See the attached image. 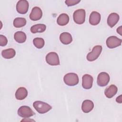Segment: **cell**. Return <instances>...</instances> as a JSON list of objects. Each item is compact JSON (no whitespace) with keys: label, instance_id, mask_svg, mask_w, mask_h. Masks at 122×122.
I'll return each instance as SVG.
<instances>
[{"label":"cell","instance_id":"6","mask_svg":"<svg viewBox=\"0 0 122 122\" xmlns=\"http://www.w3.org/2000/svg\"><path fill=\"white\" fill-rule=\"evenodd\" d=\"M18 114L21 117L27 118L32 116L35 114V113L30 107L22 106L18 109Z\"/></svg>","mask_w":122,"mask_h":122},{"label":"cell","instance_id":"8","mask_svg":"<svg viewBox=\"0 0 122 122\" xmlns=\"http://www.w3.org/2000/svg\"><path fill=\"white\" fill-rule=\"evenodd\" d=\"M110 79V76L107 72H102L98 75L97 83L99 86L104 87L108 84Z\"/></svg>","mask_w":122,"mask_h":122},{"label":"cell","instance_id":"24","mask_svg":"<svg viewBox=\"0 0 122 122\" xmlns=\"http://www.w3.org/2000/svg\"><path fill=\"white\" fill-rule=\"evenodd\" d=\"M80 1V0H66L65 2L68 6H71L77 4Z\"/></svg>","mask_w":122,"mask_h":122},{"label":"cell","instance_id":"19","mask_svg":"<svg viewBox=\"0 0 122 122\" xmlns=\"http://www.w3.org/2000/svg\"><path fill=\"white\" fill-rule=\"evenodd\" d=\"M16 54V51L15 50L12 48H9L6 50H4L1 51L2 56L7 59H10L13 58Z\"/></svg>","mask_w":122,"mask_h":122},{"label":"cell","instance_id":"2","mask_svg":"<svg viewBox=\"0 0 122 122\" xmlns=\"http://www.w3.org/2000/svg\"><path fill=\"white\" fill-rule=\"evenodd\" d=\"M63 81L66 85L73 86L78 83L79 77L78 75L75 73H68L64 75Z\"/></svg>","mask_w":122,"mask_h":122},{"label":"cell","instance_id":"7","mask_svg":"<svg viewBox=\"0 0 122 122\" xmlns=\"http://www.w3.org/2000/svg\"><path fill=\"white\" fill-rule=\"evenodd\" d=\"M122 44V40L115 36L109 37L106 40V45L110 49L115 48L120 46Z\"/></svg>","mask_w":122,"mask_h":122},{"label":"cell","instance_id":"22","mask_svg":"<svg viewBox=\"0 0 122 122\" xmlns=\"http://www.w3.org/2000/svg\"><path fill=\"white\" fill-rule=\"evenodd\" d=\"M13 25L16 28H21L24 26L26 24V20L24 18L18 17L13 20Z\"/></svg>","mask_w":122,"mask_h":122},{"label":"cell","instance_id":"20","mask_svg":"<svg viewBox=\"0 0 122 122\" xmlns=\"http://www.w3.org/2000/svg\"><path fill=\"white\" fill-rule=\"evenodd\" d=\"M26 34L24 32L21 31H17L14 35V38L15 40L20 43L24 42L26 40Z\"/></svg>","mask_w":122,"mask_h":122},{"label":"cell","instance_id":"1","mask_svg":"<svg viewBox=\"0 0 122 122\" xmlns=\"http://www.w3.org/2000/svg\"><path fill=\"white\" fill-rule=\"evenodd\" d=\"M33 106L36 111L41 114L46 113L52 108L49 104L40 101L34 102L33 103Z\"/></svg>","mask_w":122,"mask_h":122},{"label":"cell","instance_id":"11","mask_svg":"<svg viewBox=\"0 0 122 122\" xmlns=\"http://www.w3.org/2000/svg\"><path fill=\"white\" fill-rule=\"evenodd\" d=\"M42 16V12L40 8L34 7L31 10L30 14V18L31 20L36 21L41 19Z\"/></svg>","mask_w":122,"mask_h":122},{"label":"cell","instance_id":"4","mask_svg":"<svg viewBox=\"0 0 122 122\" xmlns=\"http://www.w3.org/2000/svg\"><path fill=\"white\" fill-rule=\"evenodd\" d=\"M102 51V47L101 45L94 46L91 52L88 53L86 56L87 60L89 61H92L96 60L100 56Z\"/></svg>","mask_w":122,"mask_h":122},{"label":"cell","instance_id":"10","mask_svg":"<svg viewBox=\"0 0 122 122\" xmlns=\"http://www.w3.org/2000/svg\"><path fill=\"white\" fill-rule=\"evenodd\" d=\"M93 77L89 74H85L82 77V86L85 89H90L92 87Z\"/></svg>","mask_w":122,"mask_h":122},{"label":"cell","instance_id":"23","mask_svg":"<svg viewBox=\"0 0 122 122\" xmlns=\"http://www.w3.org/2000/svg\"><path fill=\"white\" fill-rule=\"evenodd\" d=\"M33 43L36 48L41 49L44 46L45 41L41 38H35L33 40Z\"/></svg>","mask_w":122,"mask_h":122},{"label":"cell","instance_id":"13","mask_svg":"<svg viewBox=\"0 0 122 122\" xmlns=\"http://www.w3.org/2000/svg\"><path fill=\"white\" fill-rule=\"evenodd\" d=\"M119 20V15L116 13H111L107 19V24L111 27H114Z\"/></svg>","mask_w":122,"mask_h":122},{"label":"cell","instance_id":"16","mask_svg":"<svg viewBox=\"0 0 122 122\" xmlns=\"http://www.w3.org/2000/svg\"><path fill=\"white\" fill-rule=\"evenodd\" d=\"M117 87L115 85L112 84L105 90L104 94L107 98H111L117 93Z\"/></svg>","mask_w":122,"mask_h":122},{"label":"cell","instance_id":"21","mask_svg":"<svg viewBox=\"0 0 122 122\" xmlns=\"http://www.w3.org/2000/svg\"><path fill=\"white\" fill-rule=\"evenodd\" d=\"M46 29V26L43 24H37L32 26L30 28V31L33 33L43 32Z\"/></svg>","mask_w":122,"mask_h":122},{"label":"cell","instance_id":"27","mask_svg":"<svg viewBox=\"0 0 122 122\" xmlns=\"http://www.w3.org/2000/svg\"><path fill=\"white\" fill-rule=\"evenodd\" d=\"M122 26H121L117 29V32L119 33L121 36H122Z\"/></svg>","mask_w":122,"mask_h":122},{"label":"cell","instance_id":"17","mask_svg":"<svg viewBox=\"0 0 122 122\" xmlns=\"http://www.w3.org/2000/svg\"><path fill=\"white\" fill-rule=\"evenodd\" d=\"M28 95V91L24 87H20L17 89L15 92V98L18 100L24 99Z\"/></svg>","mask_w":122,"mask_h":122},{"label":"cell","instance_id":"18","mask_svg":"<svg viewBox=\"0 0 122 122\" xmlns=\"http://www.w3.org/2000/svg\"><path fill=\"white\" fill-rule=\"evenodd\" d=\"M69 17L66 13H61L57 19V23L60 26H65L67 25L69 21Z\"/></svg>","mask_w":122,"mask_h":122},{"label":"cell","instance_id":"14","mask_svg":"<svg viewBox=\"0 0 122 122\" xmlns=\"http://www.w3.org/2000/svg\"><path fill=\"white\" fill-rule=\"evenodd\" d=\"M94 107L93 102L89 100H84L81 105L82 111L85 113H88L90 112Z\"/></svg>","mask_w":122,"mask_h":122},{"label":"cell","instance_id":"5","mask_svg":"<svg viewBox=\"0 0 122 122\" xmlns=\"http://www.w3.org/2000/svg\"><path fill=\"white\" fill-rule=\"evenodd\" d=\"M46 61L48 64L51 66L59 65L60 64L58 55L55 52H51L46 56Z\"/></svg>","mask_w":122,"mask_h":122},{"label":"cell","instance_id":"3","mask_svg":"<svg viewBox=\"0 0 122 122\" xmlns=\"http://www.w3.org/2000/svg\"><path fill=\"white\" fill-rule=\"evenodd\" d=\"M73 20L78 24H83L85 20V10L84 9L76 10L73 14Z\"/></svg>","mask_w":122,"mask_h":122},{"label":"cell","instance_id":"12","mask_svg":"<svg viewBox=\"0 0 122 122\" xmlns=\"http://www.w3.org/2000/svg\"><path fill=\"white\" fill-rule=\"evenodd\" d=\"M101 20L100 14L95 11H92L89 17V23L92 25H98Z\"/></svg>","mask_w":122,"mask_h":122},{"label":"cell","instance_id":"25","mask_svg":"<svg viewBox=\"0 0 122 122\" xmlns=\"http://www.w3.org/2000/svg\"><path fill=\"white\" fill-rule=\"evenodd\" d=\"M8 43L7 38L2 35H0V45L1 46H5Z\"/></svg>","mask_w":122,"mask_h":122},{"label":"cell","instance_id":"15","mask_svg":"<svg viewBox=\"0 0 122 122\" xmlns=\"http://www.w3.org/2000/svg\"><path fill=\"white\" fill-rule=\"evenodd\" d=\"M60 40L62 43L65 45H68L72 42V38L70 33L64 32L60 34Z\"/></svg>","mask_w":122,"mask_h":122},{"label":"cell","instance_id":"26","mask_svg":"<svg viewBox=\"0 0 122 122\" xmlns=\"http://www.w3.org/2000/svg\"><path fill=\"white\" fill-rule=\"evenodd\" d=\"M122 95H120L119 96L117 97L116 99V101L117 102L119 103H122Z\"/></svg>","mask_w":122,"mask_h":122},{"label":"cell","instance_id":"9","mask_svg":"<svg viewBox=\"0 0 122 122\" xmlns=\"http://www.w3.org/2000/svg\"><path fill=\"white\" fill-rule=\"evenodd\" d=\"M28 9L29 3L27 0H20L18 1L16 5V10L19 13L25 14L28 11Z\"/></svg>","mask_w":122,"mask_h":122}]
</instances>
